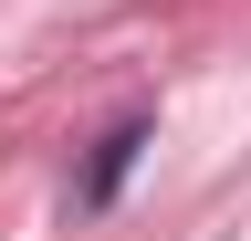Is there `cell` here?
Listing matches in <instances>:
<instances>
[{
    "instance_id": "1",
    "label": "cell",
    "mask_w": 251,
    "mask_h": 241,
    "mask_svg": "<svg viewBox=\"0 0 251 241\" xmlns=\"http://www.w3.org/2000/svg\"><path fill=\"white\" fill-rule=\"evenodd\" d=\"M136 147H147V126L126 115V126H115L105 147H94V168H84V210H105V199L126 189V168H136Z\"/></svg>"
}]
</instances>
